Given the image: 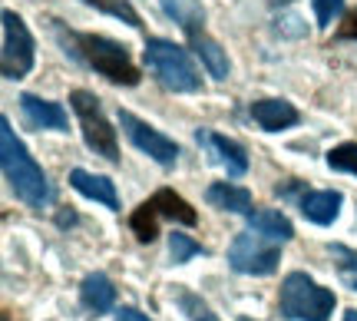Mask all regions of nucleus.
Here are the masks:
<instances>
[{"label":"nucleus","mask_w":357,"mask_h":321,"mask_svg":"<svg viewBox=\"0 0 357 321\" xmlns=\"http://www.w3.org/2000/svg\"><path fill=\"white\" fill-rule=\"evenodd\" d=\"M159 212L153 209V202H142L136 212H132V218H129V225H132V232H136V239H139L142 245H149L159 239Z\"/></svg>","instance_id":"20"},{"label":"nucleus","mask_w":357,"mask_h":321,"mask_svg":"<svg viewBox=\"0 0 357 321\" xmlns=\"http://www.w3.org/2000/svg\"><path fill=\"white\" fill-rule=\"evenodd\" d=\"M281 262V252H278V242H271L265 235H252V232H242L235 235L229 245V265L238 275H271L278 269Z\"/></svg>","instance_id":"6"},{"label":"nucleus","mask_w":357,"mask_h":321,"mask_svg":"<svg viewBox=\"0 0 357 321\" xmlns=\"http://www.w3.org/2000/svg\"><path fill=\"white\" fill-rule=\"evenodd\" d=\"M341 37H344V40H357V10L347 13L344 27H341Z\"/></svg>","instance_id":"27"},{"label":"nucleus","mask_w":357,"mask_h":321,"mask_svg":"<svg viewBox=\"0 0 357 321\" xmlns=\"http://www.w3.org/2000/svg\"><path fill=\"white\" fill-rule=\"evenodd\" d=\"M79 301H83V308H89L93 315H106V311H113L116 285L109 282V275H102V271L86 275L83 285H79Z\"/></svg>","instance_id":"12"},{"label":"nucleus","mask_w":357,"mask_h":321,"mask_svg":"<svg viewBox=\"0 0 357 321\" xmlns=\"http://www.w3.org/2000/svg\"><path fill=\"white\" fill-rule=\"evenodd\" d=\"M195 255H205V248L199 242H192L189 235H182V232H172V235H169V258H172L176 265H185V262Z\"/></svg>","instance_id":"22"},{"label":"nucleus","mask_w":357,"mask_h":321,"mask_svg":"<svg viewBox=\"0 0 357 321\" xmlns=\"http://www.w3.org/2000/svg\"><path fill=\"white\" fill-rule=\"evenodd\" d=\"M351 285H354V292H357V278H354V282H351Z\"/></svg>","instance_id":"30"},{"label":"nucleus","mask_w":357,"mask_h":321,"mask_svg":"<svg viewBox=\"0 0 357 321\" xmlns=\"http://www.w3.org/2000/svg\"><path fill=\"white\" fill-rule=\"evenodd\" d=\"M149 202H153V209L162 218H172V222H182V225H195V222H199L195 209H192L189 202L182 199V195L172 193V189H159V193H155Z\"/></svg>","instance_id":"17"},{"label":"nucleus","mask_w":357,"mask_h":321,"mask_svg":"<svg viewBox=\"0 0 357 321\" xmlns=\"http://www.w3.org/2000/svg\"><path fill=\"white\" fill-rule=\"evenodd\" d=\"M70 186H73L79 195H86V199H93V202H100V206H106V209H113V212L119 209L116 186H113V179H106V176H93L86 169H73V172H70Z\"/></svg>","instance_id":"10"},{"label":"nucleus","mask_w":357,"mask_h":321,"mask_svg":"<svg viewBox=\"0 0 357 321\" xmlns=\"http://www.w3.org/2000/svg\"><path fill=\"white\" fill-rule=\"evenodd\" d=\"M344 321H357V308H347L344 311Z\"/></svg>","instance_id":"28"},{"label":"nucleus","mask_w":357,"mask_h":321,"mask_svg":"<svg viewBox=\"0 0 357 321\" xmlns=\"http://www.w3.org/2000/svg\"><path fill=\"white\" fill-rule=\"evenodd\" d=\"M0 70L7 80H24L33 70V37L26 24L13 10H3V50H0Z\"/></svg>","instance_id":"7"},{"label":"nucleus","mask_w":357,"mask_h":321,"mask_svg":"<svg viewBox=\"0 0 357 321\" xmlns=\"http://www.w3.org/2000/svg\"><path fill=\"white\" fill-rule=\"evenodd\" d=\"M341 193H334V189H324V193H307L301 199V216L307 222H314V225H331L337 212H341Z\"/></svg>","instance_id":"16"},{"label":"nucleus","mask_w":357,"mask_h":321,"mask_svg":"<svg viewBox=\"0 0 357 321\" xmlns=\"http://www.w3.org/2000/svg\"><path fill=\"white\" fill-rule=\"evenodd\" d=\"M162 7H166L169 17H176V24L182 27L189 37H199V33H202L199 27L205 24V13L195 0H162Z\"/></svg>","instance_id":"18"},{"label":"nucleus","mask_w":357,"mask_h":321,"mask_svg":"<svg viewBox=\"0 0 357 321\" xmlns=\"http://www.w3.org/2000/svg\"><path fill=\"white\" fill-rule=\"evenodd\" d=\"M70 106L79 119V129H83V140L96 156L109 159V163H119V146H116V129L109 126V119L102 113L100 100L86 90L70 93Z\"/></svg>","instance_id":"5"},{"label":"nucleus","mask_w":357,"mask_h":321,"mask_svg":"<svg viewBox=\"0 0 357 321\" xmlns=\"http://www.w3.org/2000/svg\"><path fill=\"white\" fill-rule=\"evenodd\" d=\"M20 110H24L26 123L33 129H60L66 133L70 129V116L60 103H50V100H40L33 93H24L20 96Z\"/></svg>","instance_id":"9"},{"label":"nucleus","mask_w":357,"mask_h":321,"mask_svg":"<svg viewBox=\"0 0 357 321\" xmlns=\"http://www.w3.org/2000/svg\"><path fill=\"white\" fill-rule=\"evenodd\" d=\"M248 229L258 232V235H265L271 242H291L294 239V225L288 222V216H281L278 209H252L248 216Z\"/></svg>","instance_id":"13"},{"label":"nucleus","mask_w":357,"mask_h":321,"mask_svg":"<svg viewBox=\"0 0 357 321\" xmlns=\"http://www.w3.org/2000/svg\"><path fill=\"white\" fill-rule=\"evenodd\" d=\"M205 199H208V206L222 209V212H238V216L252 212V193L235 182H212L205 189Z\"/></svg>","instance_id":"14"},{"label":"nucleus","mask_w":357,"mask_h":321,"mask_svg":"<svg viewBox=\"0 0 357 321\" xmlns=\"http://www.w3.org/2000/svg\"><path fill=\"white\" fill-rule=\"evenodd\" d=\"M252 119H255L265 133H278V129L294 126L301 116H298V110H294L288 100H255V103H252Z\"/></svg>","instance_id":"11"},{"label":"nucleus","mask_w":357,"mask_h":321,"mask_svg":"<svg viewBox=\"0 0 357 321\" xmlns=\"http://www.w3.org/2000/svg\"><path fill=\"white\" fill-rule=\"evenodd\" d=\"M178 301H182V308L189 311L192 321H218L215 315H208V311H205V305H195V298H192V295H182Z\"/></svg>","instance_id":"25"},{"label":"nucleus","mask_w":357,"mask_h":321,"mask_svg":"<svg viewBox=\"0 0 357 321\" xmlns=\"http://www.w3.org/2000/svg\"><path fill=\"white\" fill-rule=\"evenodd\" d=\"M146 66L155 73V80L172 93H195L202 90V77L192 64V57L185 53V47H178L172 40L153 37L146 40V50H142Z\"/></svg>","instance_id":"3"},{"label":"nucleus","mask_w":357,"mask_h":321,"mask_svg":"<svg viewBox=\"0 0 357 321\" xmlns=\"http://www.w3.org/2000/svg\"><path fill=\"white\" fill-rule=\"evenodd\" d=\"M0 166L3 176L10 182V189L17 193V199H24L26 206L43 209L53 199V189L47 182V172L37 166V159L26 153V146L17 140L10 119H0Z\"/></svg>","instance_id":"1"},{"label":"nucleus","mask_w":357,"mask_h":321,"mask_svg":"<svg viewBox=\"0 0 357 321\" xmlns=\"http://www.w3.org/2000/svg\"><path fill=\"white\" fill-rule=\"evenodd\" d=\"M119 126L129 136V142L146 153L149 159H155L159 166H176L178 163V146L169 136H162L159 129H153L149 123H142L139 116H132L129 110H119Z\"/></svg>","instance_id":"8"},{"label":"nucleus","mask_w":357,"mask_h":321,"mask_svg":"<svg viewBox=\"0 0 357 321\" xmlns=\"http://www.w3.org/2000/svg\"><path fill=\"white\" fill-rule=\"evenodd\" d=\"M314 13H318V27H331L334 17L344 10V0H311Z\"/></svg>","instance_id":"24"},{"label":"nucleus","mask_w":357,"mask_h":321,"mask_svg":"<svg viewBox=\"0 0 357 321\" xmlns=\"http://www.w3.org/2000/svg\"><path fill=\"white\" fill-rule=\"evenodd\" d=\"M83 3L96 7V10H102V13H109V17H116V20H123V24H129V27H142L139 13L129 7V0H83Z\"/></svg>","instance_id":"21"},{"label":"nucleus","mask_w":357,"mask_h":321,"mask_svg":"<svg viewBox=\"0 0 357 321\" xmlns=\"http://www.w3.org/2000/svg\"><path fill=\"white\" fill-rule=\"evenodd\" d=\"M199 142L212 146V153L222 166H229V176H245L248 172V156L235 140L229 136H218V133H199Z\"/></svg>","instance_id":"15"},{"label":"nucleus","mask_w":357,"mask_h":321,"mask_svg":"<svg viewBox=\"0 0 357 321\" xmlns=\"http://www.w3.org/2000/svg\"><path fill=\"white\" fill-rule=\"evenodd\" d=\"M116 321H153V318L142 315L139 308H116Z\"/></svg>","instance_id":"26"},{"label":"nucleus","mask_w":357,"mask_h":321,"mask_svg":"<svg viewBox=\"0 0 357 321\" xmlns=\"http://www.w3.org/2000/svg\"><path fill=\"white\" fill-rule=\"evenodd\" d=\"M192 47H195V53L202 57V64H205V70L212 73L215 80H225L229 77V57H225V50L218 47L215 40H208V37H192Z\"/></svg>","instance_id":"19"},{"label":"nucleus","mask_w":357,"mask_h":321,"mask_svg":"<svg viewBox=\"0 0 357 321\" xmlns=\"http://www.w3.org/2000/svg\"><path fill=\"white\" fill-rule=\"evenodd\" d=\"M73 47L109 83H123V87H136L139 83V70L132 66L129 50L123 43H116L109 37H96V33H73Z\"/></svg>","instance_id":"4"},{"label":"nucleus","mask_w":357,"mask_h":321,"mask_svg":"<svg viewBox=\"0 0 357 321\" xmlns=\"http://www.w3.org/2000/svg\"><path fill=\"white\" fill-rule=\"evenodd\" d=\"M238 321H252V318H238Z\"/></svg>","instance_id":"31"},{"label":"nucleus","mask_w":357,"mask_h":321,"mask_svg":"<svg viewBox=\"0 0 357 321\" xmlns=\"http://www.w3.org/2000/svg\"><path fill=\"white\" fill-rule=\"evenodd\" d=\"M337 295L331 288L318 285L314 278H307L305 271H291L281 282L278 308L284 318L291 321H328L334 315Z\"/></svg>","instance_id":"2"},{"label":"nucleus","mask_w":357,"mask_h":321,"mask_svg":"<svg viewBox=\"0 0 357 321\" xmlns=\"http://www.w3.org/2000/svg\"><path fill=\"white\" fill-rule=\"evenodd\" d=\"M328 166L337 169V172H351L357 176V142H341L328 153Z\"/></svg>","instance_id":"23"},{"label":"nucleus","mask_w":357,"mask_h":321,"mask_svg":"<svg viewBox=\"0 0 357 321\" xmlns=\"http://www.w3.org/2000/svg\"><path fill=\"white\" fill-rule=\"evenodd\" d=\"M271 3H291V0H271Z\"/></svg>","instance_id":"29"}]
</instances>
